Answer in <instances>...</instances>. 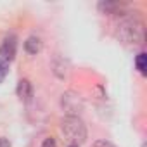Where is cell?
Returning <instances> with one entry per match:
<instances>
[{"instance_id":"obj_3","label":"cell","mask_w":147,"mask_h":147,"mask_svg":"<svg viewBox=\"0 0 147 147\" xmlns=\"http://www.w3.org/2000/svg\"><path fill=\"white\" fill-rule=\"evenodd\" d=\"M61 107L66 113V116H80V113L85 109V102L78 92L67 90L61 97Z\"/></svg>"},{"instance_id":"obj_10","label":"cell","mask_w":147,"mask_h":147,"mask_svg":"<svg viewBox=\"0 0 147 147\" xmlns=\"http://www.w3.org/2000/svg\"><path fill=\"white\" fill-rule=\"evenodd\" d=\"M7 73H9V62L4 61V59H0V83L4 82V78L7 76Z\"/></svg>"},{"instance_id":"obj_7","label":"cell","mask_w":147,"mask_h":147,"mask_svg":"<svg viewBox=\"0 0 147 147\" xmlns=\"http://www.w3.org/2000/svg\"><path fill=\"white\" fill-rule=\"evenodd\" d=\"M97 7L102 14H109V16H119V14H123V9H125V5L121 2H109V0L99 2Z\"/></svg>"},{"instance_id":"obj_4","label":"cell","mask_w":147,"mask_h":147,"mask_svg":"<svg viewBox=\"0 0 147 147\" xmlns=\"http://www.w3.org/2000/svg\"><path fill=\"white\" fill-rule=\"evenodd\" d=\"M16 52H18V38L16 35H7L0 43V59L11 62L16 57Z\"/></svg>"},{"instance_id":"obj_5","label":"cell","mask_w":147,"mask_h":147,"mask_svg":"<svg viewBox=\"0 0 147 147\" xmlns=\"http://www.w3.org/2000/svg\"><path fill=\"white\" fill-rule=\"evenodd\" d=\"M50 67H52V73H54L59 80H66V78L69 76V73H71V66H69L67 59L61 57L59 54H55V55L52 57Z\"/></svg>"},{"instance_id":"obj_6","label":"cell","mask_w":147,"mask_h":147,"mask_svg":"<svg viewBox=\"0 0 147 147\" xmlns=\"http://www.w3.org/2000/svg\"><path fill=\"white\" fill-rule=\"evenodd\" d=\"M16 92H18V97L24 102V104H28V102H31V99H33V94H35V90H33V85H31V82L30 80H26V78H23V80H19V83H18V88H16Z\"/></svg>"},{"instance_id":"obj_12","label":"cell","mask_w":147,"mask_h":147,"mask_svg":"<svg viewBox=\"0 0 147 147\" xmlns=\"http://www.w3.org/2000/svg\"><path fill=\"white\" fill-rule=\"evenodd\" d=\"M92 147H114V145L111 142H107V140H97V142H94Z\"/></svg>"},{"instance_id":"obj_2","label":"cell","mask_w":147,"mask_h":147,"mask_svg":"<svg viewBox=\"0 0 147 147\" xmlns=\"http://www.w3.org/2000/svg\"><path fill=\"white\" fill-rule=\"evenodd\" d=\"M61 130L64 137L75 145H80L87 140V126L80 116H64L61 121Z\"/></svg>"},{"instance_id":"obj_14","label":"cell","mask_w":147,"mask_h":147,"mask_svg":"<svg viewBox=\"0 0 147 147\" xmlns=\"http://www.w3.org/2000/svg\"><path fill=\"white\" fill-rule=\"evenodd\" d=\"M67 147H78V145H75V144H69V145H67Z\"/></svg>"},{"instance_id":"obj_13","label":"cell","mask_w":147,"mask_h":147,"mask_svg":"<svg viewBox=\"0 0 147 147\" xmlns=\"http://www.w3.org/2000/svg\"><path fill=\"white\" fill-rule=\"evenodd\" d=\"M0 147H11V142L4 137H0Z\"/></svg>"},{"instance_id":"obj_1","label":"cell","mask_w":147,"mask_h":147,"mask_svg":"<svg viewBox=\"0 0 147 147\" xmlns=\"http://www.w3.org/2000/svg\"><path fill=\"white\" fill-rule=\"evenodd\" d=\"M116 36L125 43L142 45L145 42V24L138 18L125 16L116 26Z\"/></svg>"},{"instance_id":"obj_8","label":"cell","mask_w":147,"mask_h":147,"mask_svg":"<svg viewBox=\"0 0 147 147\" xmlns=\"http://www.w3.org/2000/svg\"><path fill=\"white\" fill-rule=\"evenodd\" d=\"M42 47H43L42 40H40L38 36H35V35L28 36L26 42H24V50H26L28 54H31V55H36V54L42 50Z\"/></svg>"},{"instance_id":"obj_9","label":"cell","mask_w":147,"mask_h":147,"mask_svg":"<svg viewBox=\"0 0 147 147\" xmlns=\"http://www.w3.org/2000/svg\"><path fill=\"white\" fill-rule=\"evenodd\" d=\"M135 66H137V69L142 73V75H145V71H147V54L145 52H140L135 57Z\"/></svg>"},{"instance_id":"obj_11","label":"cell","mask_w":147,"mask_h":147,"mask_svg":"<svg viewBox=\"0 0 147 147\" xmlns=\"http://www.w3.org/2000/svg\"><path fill=\"white\" fill-rule=\"evenodd\" d=\"M40 147H57V144H55V140H54V138H50V137H49V138H45V140L42 142V145H40Z\"/></svg>"}]
</instances>
